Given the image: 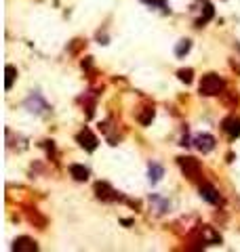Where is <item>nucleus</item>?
<instances>
[{
    "label": "nucleus",
    "mask_w": 240,
    "mask_h": 252,
    "mask_svg": "<svg viewBox=\"0 0 240 252\" xmlns=\"http://www.w3.org/2000/svg\"><path fill=\"white\" fill-rule=\"evenodd\" d=\"M221 88H223V82H221V78H219V76H215V74L205 76V78H202V82H200V93L206 94V97L219 94Z\"/></svg>",
    "instance_id": "obj_1"
},
{
    "label": "nucleus",
    "mask_w": 240,
    "mask_h": 252,
    "mask_svg": "<svg viewBox=\"0 0 240 252\" xmlns=\"http://www.w3.org/2000/svg\"><path fill=\"white\" fill-rule=\"evenodd\" d=\"M179 164H181L186 176H189V179H196V176H198L200 166H198V162H196L194 158H179Z\"/></svg>",
    "instance_id": "obj_2"
},
{
    "label": "nucleus",
    "mask_w": 240,
    "mask_h": 252,
    "mask_svg": "<svg viewBox=\"0 0 240 252\" xmlns=\"http://www.w3.org/2000/svg\"><path fill=\"white\" fill-rule=\"evenodd\" d=\"M78 143H80L85 149L93 151L95 147H97V137H95V135H93V132L88 130V128H85V130H82L80 135H78Z\"/></svg>",
    "instance_id": "obj_3"
},
{
    "label": "nucleus",
    "mask_w": 240,
    "mask_h": 252,
    "mask_svg": "<svg viewBox=\"0 0 240 252\" xmlns=\"http://www.w3.org/2000/svg\"><path fill=\"white\" fill-rule=\"evenodd\" d=\"M223 130L232 139L238 137L240 135V118H227V120H223Z\"/></svg>",
    "instance_id": "obj_4"
},
{
    "label": "nucleus",
    "mask_w": 240,
    "mask_h": 252,
    "mask_svg": "<svg viewBox=\"0 0 240 252\" xmlns=\"http://www.w3.org/2000/svg\"><path fill=\"white\" fill-rule=\"evenodd\" d=\"M196 147H198L200 151H211L215 147V139L211 135H200V137H196Z\"/></svg>",
    "instance_id": "obj_5"
},
{
    "label": "nucleus",
    "mask_w": 240,
    "mask_h": 252,
    "mask_svg": "<svg viewBox=\"0 0 240 252\" xmlns=\"http://www.w3.org/2000/svg\"><path fill=\"white\" fill-rule=\"evenodd\" d=\"M200 195H202V198H205L206 202H211V204H217V202H219V193L215 191L211 185H202V187H200Z\"/></svg>",
    "instance_id": "obj_6"
},
{
    "label": "nucleus",
    "mask_w": 240,
    "mask_h": 252,
    "mask_svg": "<svg viewBox=\"0 0 240 252\" xmlns=\"http://www.w3.org/2000/svg\"><path fill=\"white\" fill-rule=\"evenodd\" d=\"M69 173H72V176L76 181H86L88 179V170L85 166H80V164H72V166H69Z\"/></svg>",
    "instance_id": "obj_7"
},
{
    "label": "nucleus",
    "mask_w": 240,
    "mask_h": 252,
    "mask_svg": "<svg viewBox=\"0 0 240 252\" xmlns=\"http://www.w3.org/2000/svg\"><path fill=\"white\" fill-rule=\"evenodd\" d=\"M15 250H36V244L28 237H21L15 242Z\"/></svg>",
    "instance_id": "obj_8"
},
{
    "label": "nucleus",
    "mask_w": 240,
    "mask_h": 252,
    "mask_svg": "<svg viewBox=\"0 0 240 252\" xmlns=\"http://www.w3.org/2000/svg\"><path fill=\"white\" fill-rule=\"evenodd\" d=\"M211 17H213V6H211V4H205V15L198 19V25H205Z\"/></svg>",
    "instance_id": "obj_9"
},
{
    "label": "nucleus",
    "mask_w": 240,
    "mask_h": 252,
    "mask_svg": "<svg viewBox=\"0 0 240 252\" xmlns=\"http://www.w3.org/2000/svg\"><path fill=\"white\" fill-rule=\"evenodd\" d=\"M160 176H162V168L158 166V164H152V166H150V179L152 181H158Z\"/></svg>",
    "instance_id": "obj_10"
},
{
    "label": "nucleus",
    "mask_w": 240,
    "mask_h": 252,
    "mask_svg": "<svg viewBox=\"0 0 240 252\" xmlns=\"http://www.w3.org/2000/svg\"><path fill=\"white\" fill-rule=\"evenodd\" d=\"M189 47H192V44H189V40H181L179 47H177V50H175L177 57H183V55H186L188 50H189Z\"/></svg>",
    "instance_id": "obj_11"
},
{
    "label": "nucleus",
    "mask_w": 240,
    "mask_h": 252,
    "mask_svg": "<svg viewBox=\"0 0 240 252\" xmlns=\"http://www.w3.org/2000/svg\"><path fill=\"white\" fill-rule=\"evenodd\" d=\"M13 80H15V67L6 65V88L13 86Z\"/></svg>",
    "instance_id": "obj_12"
},
{
    "label": "nucleus",
    "mask_w": 240,
    "mask_h": 252,
    "mask_svg": "<svg viewBox=\"0 0 240 252\" xmlns=\"http://www.w3.org/2000/svg\"><path fill=\"white\" fill-rule=\"evenodd\" d=\"M179 78L183 82H192V69H181L179 72Z\"/></svg>",
    "instance_id": "obj_13"
}]
</instances>
